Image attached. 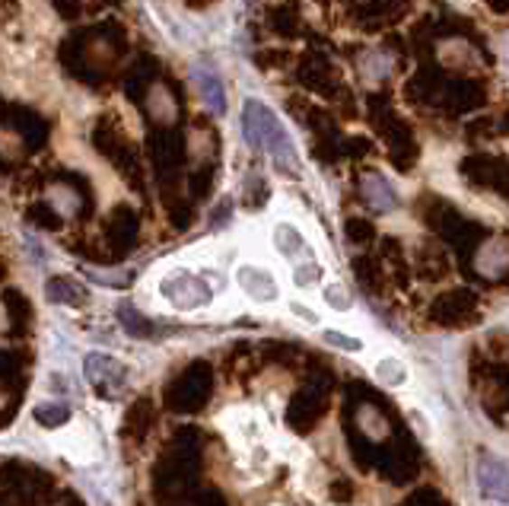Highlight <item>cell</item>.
Returning <instances> with one entry per match:
<instances>
[{"instance_id":"obj_16","label":"cell","mask_w":509,"mask_h":506,"mask_svg":"<svg viewBox=\"0 0 509 506\" xmlns=\"http://www.w3.org/2000/svg\"><path fill=\"white\" fill-rule=\"evenodd\" d=\"M118 318H121V325H125L127 335H134V337H150V335H153V322H150V318H143L131 303L118 306Z\"/></svg>"},{"instance_id":"obj_6","label":"cell","mask_w":509,"mask_h":506,"mask_svg":"<svg viewBox=\"0 0 509 506\" xmlns=\"http://www.w3.org/2000/svg\"><path fill=\"white\" fill-rule=\"evenodd\" d=\"M363 201H366L369 210H375V214H392V210L398 207L395 185L382 176V172H366V176H363Z\"/></svg>"},{"instance_id":"obj_17","label":"cell","mask_w":509,"mask_h":506,"mask_svg":"<svg viewBox=\"0 0 509 506\" xmlns=\"http://www.w3.org/2000/svg\"><path fill=\"white\" fill-rule=\"evenodd\" d=\"M83 277L93 281V284H102V287H127L131 281H134L131 271H99V268H83Z\"/></svg>"},{"instance_id":"obj_14","label":"cell","mask_w":509,"mask_h":506,"mask_svg":"<svg viewBox=\"0 0 509 506\" xmlns=\"http://www.w3.org/2000/svg\"><path fill=\"white\" fill-rule=\"evenodd\" d=\"M32 418L39 420L42 427L54 430V427H64L70 420V408L64 405V401H39L35 411H32Z\"/></svg>"},{"instance_id":"obj_8","label":"cell","mask_w":509,"mask_h":506,"mask_svg":"<svg viewBox=\"0 0 509 506\" xmlns=\"http://www.w3.org/2000/svg\"><path fill=\"white\" fill-rule=\"evenodd\" d=\"M271 243H274L277 255H283L287 262H296L300 255L309 252V243L300 230H296L293 223H277L274 230H271Z\"/></svg>"},{"instance_id":"obj_1","label":"cell","mask_w":509,"mask_h":506,"mask_svg":"<svg viewBox=\"0 0 509 506\" xmlns=\"http://www.w3.org/2000/svg\"><path fill=\"white\" fill-rule=\"evenodd\" d=\"M242 131L252 147L264 150L274 160V166L290 176H302V160L296 153V143L290 131L283 128L281 118L264 106L262 99H245L242 102Z\"/></svg>"},{"instance_id":"obj_19","label":"cell","mask_w":509,"mask_h":506,"mask_svg":"<svg viewBox=\"0 0 509 506\" xmlns=\"http://www.w3.org/2000/svg\"><path fill=\"white\" fill-rule=\"evenodd\" d=\"M322 341L329 347H338V351H344V354H360L363 351L360 337H350V335H344V331H335V328H325L322 331Z\"/></svg>"},{"instance_id":"obj_5","label":"cell","mask_w":509,"mask_h":506,"mask_svg":"<svg viewBox=\"0 0 509 506\" xmlns=\"http://www.w3.org/2000/svg\"><path fill=\"white\" fill-rule=\"evenodd\" d=\"M475 478H477V487H481L484 497L496 500L500 506L506 503V465H503L496 455H484V459H477Z\"/></svg>"},{"instance_id":"obj_3","label":"cell","mask_w":509,"mask_h":506,"mask_svg":"<svg viewBox=\"0 0 509 506\" xmlns=\"http://www.w3.org/2000/svg\"><path fill=\"white\" fill-rule=\"evenodd\" d=\"M236 284L255 303H277L281 297V287H277L274 274L268 268H255V264H239L236 271Z\"/></svg>"},{"instance_id":"obj_21","label":"cell","mask_w":509,"mask_h":506,"mask_svg":"<svg viewBox=\"0 0 509 506\" xmlns=\"http://www.w3.org/2000/svg\"><path fill=\"white\" fill-rule=\"evenodd\" d=\"M290 312H293L296 318H302L306 325H319V316H315L312 309H306L302 303H290Z\"/></svg>"},{"instance_id":"obj_15","label":"cell","mask_w":509,"mask_h":506,"mask_svg":"<svg viewBox=\"0 0 509 506\" xmlns=\"http://www.w3.org/2000/svg\"><path fill=\"white\" fill-rule=\"evenodd\" d=\"M375 379H379L382 385H389V389H398V385L408 382V366L398 357H385L375 363Z\"/></svg>"},{"instance_id":"obj_12","label":"cell","mask_w":509,"mask_h":506,"mask_svg":"<svg viewBox=\"0 0 509 506\" xmlns=\"http://www.w3.org/2000/svg\"><path fill=\"white\" fill-rule=\"evenodd\" d=\"M48 204H51L54 214L64 216V220L80 214V195H77L70 185H54V189L48 191Z\"/></svg>"},{"instance_id":"obj_18","label":"cell","mask_w":509,"mask_h":506,"mask_svg":"<svg viewBox=\"0 0 509 506\" xmlns=\"http://www.w3.org/2000/svg\"><path fill=\"white\" fill-rule=\"evenodd\" d=\"M322 299L331 306V309H338V312H350V309H354V299H350L347 287L338 284V281H335V284H325L322 287Z\"/></svg>"},{"instance_id":"obj_4","label":"cell","mask_w":509,"mask_h":506,"mask_svg":"<svg viewBox=\"0 0 509 506\" xmlns=\"http://www.w3.org/2000/svg\"><path fill=\"white\" fill-rule=\"evenodd\" d=\"M83 376L96 389H106V385H125L127 382V366L121 363L112 354L93 351L83 357Z\"/></svg>"},{"instance_id":"obj_11","label":"cell","mask_w":509,"mask_h":506,"mask_svg":"<svg viewBox=\"0 0 509 506\" xmlns=\"http://www.w3.org/2000/svg\"><path fill=\"white\" fill-rule=\"evenodd\" d=\"M147 112L153 115V122H175V115H179V102H175V96L169 93L166 87H153L147 96Z\"/></svg>"},{"instance_id":"obj_13","label":"cell","mask_w":509,"mask_h":506,"mask_svg":"<svg viewBox=\"0 0 509 506\" xmlns=\"http://www.w3.org/2000/svg\"><path fill=\"white\" fill-rule=\"evenodd\" d=\"M356 424H360V433H366L369 439L389 437V420H385V414L373 405H360V411H356Z\"/></svg>"},{"instance_id":"obj_10","label":"cell","mask_w":509,"mask_h":506,"mask_svg":"<svg viewBox=\"0 0 509 506\" xmlns=\"http://www.w3.org/2000/svg\"><path fill=\"white\" fill-rule=\"evenodd\" d=\"M475 268L484 277H500L506 271V239H494V243H484L481 252L475 255Z\"/></svg>"},{"instance_id":"obj_20","label":"cell","mask_w":509,"mask_h":506,"mask_svg":"<svg viewBox=\"0 0 509 506\" xmlns=\"http://www.w3.org/2000/svg\"><path fill=\"white\" fill-rule=\"evenodd\" d=\"M322 281V264L319 262H302L293 268V284L300 287V290H306V287H315Z\"/></svg>"},{"instance_id":"obj_7","label":"cell","mask_w":509,"mask_h":506,"mask_svg":"<svg viewBox=\"0 0 509 506\" xmlns=\"http://www.w3.org/2000/svg\"><path fill=\"white\" fill-rule=\"evenodd\" d=\"M191 83H195L198 96H201L204 106H208L210 112H217V115H223V112H227V93H223V83H220V77H217L214 70L198 68L195 74H191Z\"/></svg>"},{"instance_id":"obj_9","label":"cell","mask_w":509,"mask_h":506,"mask_svg":"<svg viewBox=\"0 0 509 506\" xmlns=\"http://www.w3.org/2000/svg\"><path fill=\"white\" fill-rule=\"evenodd\" d=\"M45 297L48 303H60V306H83L87 303L89 293L83 290L77 281H70V277H51L45 284Z\"/></svg>"},{"instance_id":"obj_2","label":"cell","mask_w":509,"mask_h":506,"mask_svg":"<svg viewBox=\"0 0 509 506\" xmlns=\"http://www.w3.org/2000/svg\"><path fill=\"white\" fill-rule=\"evenodd\" d=\"M160 297L166 299L172 309L195 312V309L210 306L214 290H210V284L204 281L201 274H191V271H172V274H166L160 281Z\"/></svg>"}]
</instances>
